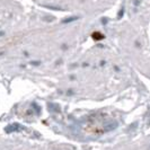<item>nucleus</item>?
<instances>
[{
  "mask_svg": "<svg viewBox=\"0 0 150 150\" xmlns=\"http://www.w3.org/2000/svg\"><path fill=\"white\" fill-rule=\"evenodd\" d=\"M22 130H24V126L23 125H20L19 123H11V124L7 125L6 128H5V131L6 132H16V131H22Z\"/></svg>",
  "mask_w": 150,
  "mask_h": 150,
  "instance_id": "obj_1",
  "label": "nucleus"
},
{
  "mask_svg": "<svg viewBox=\"0 0 150 150\" xmlns=\"http://www.w3.org/2000/svg\"><path fill=\"white\" fill-rule=\"evenodd\" d=\"M117 125H118V123L115 122V121L109 122V123H106V125L104 126V131H106V132H111V131H113V130H115V129H116Z\"/></svg>",
  "mask_w": 150,
  "mask_h": 150,
  "instance_id": "obj_2",
  "label": "nucleus"
},
{
  "mask_svg": "<svg viewBox=\"0 0 150 150\" xmlns=\"http://www.w3.org/2000/svg\"><path fill=\"white\" fill-rule=\"evenodd\" d=\"M48 109H49L50 112H55V113H60L61 112V109H60V106H59L58 104H52V103H50L48 105Z\"/></svg>",
  "mask_w": 150,
  "mask_h": 150,
  "instance_id": "obj_3",
  "label": "nucleus"
},
{
  "mask_svg": "<svg viewBox=\"0 0 150 150\" xmlns=\"http://www.w3.org/2000/svg\"><path fill=\"white\" fill-rule=\"evenodd\" d=\"M92 37L95 40V41H100V40H103L104 39V35L100 32H95V33H93Z\"/></svg>",
  "mask_w": 150,
  "mask_h": 150,
  "instance_id": "obj_4",
  "label": "nucleus"
},
{
  "mask_svg": "<svg viewBox=\"0 0 150 150\" xmlns=\"http://www.w3.org/2000/svg\"><path fill=\"white\" fill-rule=\"evenodd\" d=\"M77 19H78V17H76V16L68 17V18H64V19L62 20V23H63V24H69V23H71V22H75V20H77Z\"/></svg>",
  "mask_w": 150,
  "mask_h": 150,
  "instance_id": "obj_5",
  "label": "nucleus"
},
{
  "mask_svg": "<svg viewBox=\"0 0 150 150\" xmlns=\"http://www.w3.org/2000/svg\"><path fill=\"white\" fill-rule=\"evenodd\" d=\"M32 105H33L34 109L37 111V114H40V113H41V107H40V106H37V104H35V103H34V104H32Z\"/></svg>",
  "mask_w": 150,
  "mask_h": 150,
  "instance_id": "obj_6",
  "label": "nucleus"
},
{
  "mask_svg": "<svg viewBox=\"0 0 150 150\" xmlns=\"http://www.w3.org/2000/svg\"><path fill=\"white\" fill-rule=\"evenodd\" d=\"M122 16H123V9H122V10H120V13H118V18H121Z\"/></svg>",
  "mask_w": 150,
  "mask_h": 150,
  "instance_id": "obj_7",
  "label": "nucleus"
},
{
  "mask_svg": "<svg viewBox=\"0 0 150 150\" xmlns=\"http://www.w3.org/2000/svg\"><path fill=\"white\" fill-rule=\"evenodd\" d=\"M45 19H46V20H49V22H51V20H52V19H53V17H46V18H45Z\"/></svg>",
  "mask_w": 150,
  "mask_h": 150,
  "instance_id": "obj_8",
  "label": "nucleus"
},
{
  "mask_svg": "<svg viewBox=\"0 0 150 150\" xmlns=\"http://www.w3.org/2000/svg\"><path fill=\"white\" fill-rule=\"evenodd\" d=\"M102 22H103L104 24H106V22H107V19H106V18H103V19H102Z\"/></svg>",
  "mask_w": 150,
  "mask_h": 150,
  "instance_id": "obj_9",
  "label": "nucleus"
}]
</instances>
